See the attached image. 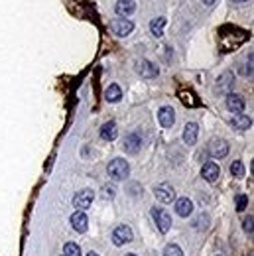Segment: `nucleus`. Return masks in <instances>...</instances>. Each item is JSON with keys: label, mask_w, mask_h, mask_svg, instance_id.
I'll return each instance as SVG.
<instances>
[{"label": "nucleus", "mask_w": 254, "mask_h": 256, "mask_svg": "<svg viewBox=\"0 0 254 256\" xmlns=\"http://www.w3.org/2000/svg\"><path fill=\"white\" fill-rule=\"evenodd\" d=\"M63 254L65 256H81V248H79L77 242H67L63 246Z\"/></svg>", "instance_id": "24"}, {"label": "nucleus", "mask_w": 254, "mask_h": 256, "mask_svg": "<svg viewBox=\"0 0 254 256\" xmlns=\"http://www.w3.org/2000/svg\"><path fill=\"white\" fill-rule=\"evenodd\" d=\"M126 256H136V254H126Z\"/></svg>", "instance_id": "34"}, {"label": "nucleus", "mask_w": 254, "mask_h": 256, "mask_svg": "<svg viewBox=\"0 0 254 256\" xmlns=\"http://www.w3.org/2000/svg\"><path fill=\"white\" fill-rule=\"evenodd\" d=\"M154 195H156V199L162 201V203H172V201L176 199V191H174V187H172L170 183H160V185L154 189Z\"/></svg>", "instance_id": "9"}, {"label": "nucleus", "mask_w": 254, "mask_h": 256, "mask_svg": "<svg viewBox=\"0 0 254 256\" xmlns=\"http://www.w3.org/2000/svg\"><path fill=\"white\" fill-rule=\"evenodd\" d=\"M230 174H232L234 178H244V166H242L240 160H234V162L230 164Z\"/></svg>", "instance_id": "25"}, {"label": "nucleus", "mask_w": 254, "mask_h": 256, "mask_svg": "<svg viewBox=\"0 0 254 256\" xmlns=\"http://www.w3.org/2000/svg\"><path fill=\"white\" fill-rule=\"evenodd\" d=\"M209 154H211L213 158H217V160L225 158V156L229 154V144H227V140H213V142L209 144Z\"/></svg>", "instance_id": "14"}, {"label": "nucleus", "mask_w": 254, "mask_h": 256, "mask_svg": "<svg viewBox=\"0 0 254 256\" xmlns=\"http://www.w3.org/2000/svg\"><path fill=\"white\" fill-rule=\"evenodd\" d=\"M93 197H95V195H93L91 189H81V191H77V195L73 197V205H75L79 211H85V209L91 207Z\"/></svg>", "instance_id": "8"}, {"label": "nucleus", "mask_w": 254, "mask_h": 256, "mask_svg": "<svg viewBox=\"0 0 254 256\" xmlns=\"http://www.w3.org/2000/svg\"><path fill=\"white\" fill-rule=\"evenodd\" d=\"M71 227H73L77 232H87V229H89V219H87V215H85L83 211H75V213L71 215Z\"/></svg>", "instance_id": "16"}, {"label": "nucleus", "mask_w": 254, "mask_h": 256, "mask_svg": "<svg viewBox=\"0 0 254 256\" xmlns=\"http://www.w3.org/2000/svg\"><path fill=\"white\" fill-rule=\"evenodd\" d=\"M176 213H178L179 217H189V215L193 213V203H191V199H187V197L178 199V201H176Z\"/></svg>", "instance_id": "19"}, {"label": "nucleus", "mask_w": 254, "mask_h": 256, "mask_svg": "<svg viewBox=\"0 0 254 256\" xmlns=\"http://www.w3.org/2000/svg\"><path fill=\"white\" fill-rule=\"evenodd\" d=\"M217 2V0H203V4H207V6H213Z\"/></svg>", "instance_id": "31"}, {"label": "nucleus", "mask_w": 254, "mask_h": 256, "mask_svg": "<svg viewBox=\"0 0 254 256\" xmlns=\"http://www.w3.org/2000/svg\"><path fill=\"white\" fill-rule=\"evenodd\" d=\"M179 99H181V102L185 106H197L199 104V99H195V95L191 91H185V89L179 91Z\"/></svg>", "instance_id": "23"}, {"label": "nucleus", "mask_w": 254, "mask_h": 256, "mask_svg": "<svg viewBox=\"0 0 254 256\" xmlns=\"http://www.w3.org/2000/svg\"><path fill=\"white\" fill-rule=\"evenodd\" d=\"M164 28H166V18H162V16L150 22V32H152V36H156V38H162V36H164Z\"/></svg>", "instance_id": "22"}, {"label": "nucleus", "mask_w": 254, "mask_h": 256, "mask_svg": "<svg viewBox=\"0 0 254 256\" xmlns=\"http://www.w3.org/2000/svg\"><path fill=\"white\" fill-rule=\"evenodd\" d=\"M152 217H154V221H156V227L160 229V232H168L170 229H172V217L164 211V209H160V207H154L152 209Z\"/></svg>", "instance_id": "5"}, {"label": "nucleus", "mask_w": 254, "mask_h": 256, "mask_svg": "<svg viewBox=\"0 0 254 256\" xmlns=\"http://www.w3.org/2000/svg\"><path fill=\"white\" fill-rule=\"evenodd\" d=\"M232 85H234V75H232L230 71H225L223 75H219V79H217V89H219V93L229 95L230 89H232Z\"/></svg>", "instance_id": "12"}, {"label": "nucleus", "mask_w": 254, "mask_h": 256, "mask_svg": "<svg viewBox=\"0 0 254 256\" xmlns=\"http://www.w3.org/2000/svg\"><path fill=\"white\" fill-rule=\"evenodd\" d=\"M230 124L236 128V130H248V128L252 126V118L246 116L244 112H240V114H234V118L230 120Z\"/></svg>", "instance_id": "20"}, {"label": "nucleus", "mask_w": 254, "mask_h": 256, "mask_svg": "<svg viewBox=\"0 0 254 256\" xmlns=\"http://www.w3.org/2000/svg\"><path fill=\"white\" fill-rule=\"evenodd\" d=\"M252 223H254V217L248 215V217L244 219V223H242V229H244L246 234H252V230H254V225H252Z\"/></svg>", "instance_id": "27"}, {"label": "nucleus", "mask_w": 254, "mask_h": 256, "mask_svg": "<svg viewBox=\"0 0 254 256\" xmlns=\"http://www.w3.org/2000/svg\"><path fill=\"white\" fill-rule=\"evenodd\" d=\"M244 106H246V102H244V99H242L240 95H234V93H229V95H227V108H229L230 112L240 114V112H244Z\"/></svg>", "instance_id": "10"}, {"label": "nucleus", "mask_w": 254, "mask_h": 256, "mask_svg": "<svg viewBox=\"0 0 254 256\" xmlns=\"http://www.w3.org/2000/svg\"><path fill=\"white\" fill-rule=\"evenodd\" d=\"M136 71H138L140 77H144V79H156V77L160 75V69H158L152 61H148V59H140L138 65H136Z\"/></svg>", "instance_id": "7"}, {"label": "nucleus", "mask_w": 254, "mask_h": 256, "mask_svg": "<svg viewBox=\"0 0 254 256\" xmlns=\"http://www.w3.org/2000/svg\"><path fill=\"white\" fill-rule=\"evenodd\" d=\"M246 203H248V197H246V195H238V197H236V211H244V209H246Z\"/></svg>", "instance_id": "29"}, {"label": "nucleus", "mask_w": 254, "mask_h": 256, "mask_svg": "<svg viewBox=\"0 0 254 256\" xmlns=\"http://www.w3.org/2000/svg\"><path fill=\"white\" fill-rule=\"evenodd\" d=\"M248 38V34L244 30H238L234 26H225L221 30V36H219V42H221V50L223 51H232L234 48H238L240 44H244Z\"/></svg>", "instance_id": "1"}, {"label": "nucleus", "mask_w": 254, "mask_h": 256, "mask_svg": "<svg viewBox=\"0 0 254 256\" xmlns=\"http://www.w3.org/2000/svg\"><path fill=\"white\" fill-rule=\"evenodd\" d=\"M87 256H99V254H97V252H89Z\"/></svg>", "instance_id": "33"}, {"label": "nucleus", "mask_w": 254, "mask_h": 256, "mask_svg": "<svg viewBox=\"0 0 254 256\" xmlns=\"http://www.w3.org/2000/svg\"><path fill=\"white\" fill-rule=\"evenodd\" d=\"M122 148H124V152H128V154H138L140 148H142V136L138 132L126 134L124 142H122Z\"/></svg>", "instance_id": "6"}, {"label": "nucleus", "mask_w": 254, "mask_h": 256, "mask_svg": "<svg viewBox=\"0 0 254 256\" xmlns=\"http://www.w3.org/2000/svg\"><path fill=\"white\" fill-rule=\"evenodd\" d=\"M116 136H118V128H116V122H112V120L104 122V124H102V128H101V138H102V140H108V142H112V140H116Z\"/></svg>", "instance_id": "18"}, {"label": "nucleus", "mask_w": 254, "mask_h": 256, "mask_svg": "<svg viewBox=\"0 0 254 256\" xmlns=\"http://www.w3.org/2000/svg\"><path fill=\"white\" fill-rule=\"evenodd\" d=\"M158 120L164 128H172L174 122H176V110L172 106H162L160 112H158Z\"/></svg>", "instance_id": "13"}, {"label": "nucleus", "mask_w": 254, "mask_h": 256, "mask_svg": "<svg viewBox=\"0 0 254 256\" xmlns=\"http://www.w3.org/2000/svg\"><path fill=\"white\" fill-rule=\"evenodd\" d=\"M110 30L112 34H116L118 38H126V36H130L132 30H134V24L130 20H126V18H114L110 22Z\"/></svg>", "instance_id": "4"}, {"label": "nucleus", "mask_w": 254, "mask_h": 256, "mask_svg": "<svg viewBox=\"0 0 254 256\" xmlns=\"http://www.w3.org/2000/svg\"><path fill=\"white\" fill-rule=\"evenodd\" d=\"M201 176H203L205 181L215 183V181L219 179V176H221V170H219V166H217L215 162H207V164L203 166V170H201Z\"/></svg>", "instance_id": "15"}, {"label": "nucleus", "mask_w": 254, "mask_h": 256, "mask_svg": "<svg viewBox=\"0 0 254 256\" xmlns=\"http://www.w3.org/2000/svg\"><path fill=\"white\" fill-rule=\"evenodd\" d=\"M132 229L128 225H118L114 230H112V242L114 246H122V244H128L132 242Z\"/></svg>", "instance_id": "3"}, {"label": "nucleus", "mask_w": 254, "mask_h": 256, "mask_svg": "<svg viewBox=\"0 0 254 256\" xmlns=\"http://www.w3.org/2000/svg\"><path fill=\"white\" fill-rule=\"evenodd\" d=\"M197 136H199V126L195 122H187L183 128V142L187 146H193L197 142Z\"/></svg>", "instance_id": "17"}, {"label": "nucleus", "mask_w": 254, "mask_h": 256, "mask_svg": "<svg viewBox=\"0 0 254 256\" xmlns=\"http://www.w3.org/2000/svg\"><path fill=\"white\" fill-rule=\"evenodd\" d=\"M232 2H236V4H244V2H248V0H232Z\"/></svg>", "instance_id": "32"}, {"label": "nucleus", "mask_w": 254, "mask_h": 256, "mask_svg": "<svg viewBox=\"0 0 254 256\" xmlns=\"http://www.w3.org/2000/svg\"><path fill=\"white\" fill-rule=\"evenodd\" d=\"M242 73H244V75H246V77H248V75H250V77H252V53H250V55H248V63H246V67H244V69H242Z\"/></svg>", "instance_id": "30"}, {"label": "nucleus", "mask_w": 254, "mask_h": 256, "mask_svg": "<svg viewBox=\"0 0 254 256\" xmlns=\"http://www.w3.org/2000/svg\"><path fill=\"white\" fill-rule=\"evenodd\" d=\"M122 99V89L118 87V85H108L106 87V91H104V101L106 102H118Z\"/></svg>", "instance_id": "21"}, {"label": "nucleus", "mask_w": 254, "mask_h": 256, "mask_svg": "<svg viewBox=\"0 0 254 256\" xmlns=\"http://www.w3.org/2000/svg\"><path fill=\"white\" fill-rule=\"evenodd\" d=\"M128 174H130V166H128V162L122 160V158H116V160H112L108 164V176L114 181L126 179V178H128Z\"/></svg>", "instance_id": "2"}, {"label": "nucleus", "mask_w": 254, "mask_h": 256, "mask_svg": "<svg viewBox=\"0 0 254 256\" xmlns=\"http://www.w3.org/2000/svg\"><path fill=\"white\" fill-rule=\"evenodd\" d=\"M114 195H116L114 185H102V197H104V199H112Z\"/></svg>", "instance_id": "28"}, {"label": "nucleus", "mask_w": 254, "mask_h": 256, "mask_svg": "<svg viewBox=\"0 0 254 256\" xmlns=\"http://www.w3.org/2000/svg\"><path fill=\"white\" fill-rule=\"evenodd\" d=\"M164 256H183V250L178 244H168L164 250Z\"/></svg>", "instance_id": "26"}, {"label": "nucleus", "mask_w": 254, "mask_h": 256, "mask_svg": "<svg viewBox=\"0 0 254 256\" xmlns=\"http://www.w3.org/2000/svg\"><path fill=\"white\" fill-rule=\"evenodd\" d=\"M134 10H136V2H134V0H118L116 6H114V12H116L120 18L130 16Z\"/></svg>", "instance_id": "11"}]
</instances>
